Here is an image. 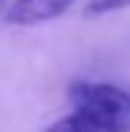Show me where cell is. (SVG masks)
<instances>
[{"label":"cell","instance_id":"obj_3","mask_svg":"<svg viewBox=\"0 0 130 132\" xmlns=\"http://www.w3.org/2000/svg\"><path fill=\"white\" fill-rule=\"evenodd\" d=\"M46 132H100V129L92 127L81 113L73 111V113H68V116L57 119L54 124H49V129H46Z\"/></svg>","mask_w":130,"mask_h":132},{"label":"cell","instance_id":"obj_1","mask_svg":"<svg viewBox=\"0 0 130 132\" xmlns=\"http://www.w3.org/2000/svg\"><path fill=\"white\" fill-rule=\"evenodd\" d=\"M76 113L100 132H130V92L103 81H76L68 89Z\"/></svg>","mask_w":130,"mask_h":132},{"label":"cell","instance_id":"obj_2","mask_svg":"<svg viewBox=\"0 0 130 132\" xmlns=\"http://www.w3.org/2000/svg\"><path fill=\"white\" fill-rule=\"evenodd\" d=\"M73 3L76 0H14L11 8L5 11V22L8 24H19V27L52 22L57 16H62Z\"/></svg>","mask_w":130,"mask_h":132},{"label":"cell","instance_id":"obj_4","mask_svg":"<svg viewBox=\"0 0 130 132\" xmlns=\"http://www.w3.org/2000/svg\"><path fill=\"white\" fill-rule=\"evenodd\" d=\"M130 0H90L87 3V14L90 16H103V14H114V11L127 8Z\"/></svg>","mask_w":130,"mask_h":132},{"label":"cell","instance_id":"obj_5","mask_svg":"<svg viewBox=\"0 0 130 132\" xmlns=\"http://www.w3.org/2000/svg\"><path fill=\"white\" fill-rule=\"evenodd\" d=\"M0 3H3V0H0Z\"/></svg>","mask_w":130,"mask_h":132}]
</instances>
